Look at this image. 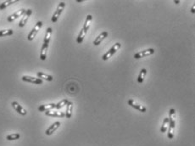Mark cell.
I'll list each match as a JSON object with an SVG mask.
<instances>
[{
  "mask_svg": "<svg viewBox=\"0 0 195 146\" xmlns=\"http://www.w3.org/2000/svg\"><path fill=\"white\" fill-rule=\"evenodd\" d=\"M169 127H168V138L173 139L174 138V128L176 126V110L175 109L170 110L169 113Z\"/></svg>",
  "mask_w": 195,
  "mask_h": 146,
  "instance_id": "cell-1",
  "label": "cell"
},
{
  "mask_svg": "<svg viewBox=\"0 0 195 146\" xmlns=\"http://www.w3.org/2000/svg\"><path fill=\"white\" fill-rule=\"evenodd\" d=\"M121 44L120 43H116L114 46L110 49L107 52V53H105L104 55H103L102 57V59L104 60H109V58L110 57H112L113 54H116V52L117 51V50L119 49L120 48H121Z\"/></svg>",
  "mask_w": 195,
  "mask_h": 146,
  "instance_id": "cell-2",
  "label": "cell"
},
{
  "mask_svg": "<svg viewBox=\"0 0 195 146\" xmlns=\"http://www.w3.org/2000/svg\"><path fill=\"white\" fill-rule=\"evenodd\" d=\"M65 6H66V3H64V2L60 3L59 6H58V8H57L56 11L54 12L53 15L52 16V18H51V21H52L53 23H55L57 20H58V19H59V17L60 16L61 13L63 12L64 9H65Z\"/></svg>",
  "mask_w": 195,
  "mask_h": 146,
  "instance_id": "cell-3",
  "label": "cell"
},
{
  "mask_svg": "<svg viewBox=\"0 0 195 146\" xmlns=\"http://www.w3.org/2000/svg\"><path fill=\"white\" fill-rule=\"evenodd\" d=\"M43 27V22L42 21H38L37 23L36 24V26L33 27V29L31 31V32L29 33L28 36H27V38L29 41H32L34 38H35V36L37 34V32H39V30L41 29V27Z\"/></svg>",
  "mask_w": 195,
  "mask_h": 146,
  "instance_id": "cell-4",
  "label": "cell"
},
{
  "mask_svg": "<svg viewBox=\"0 0 195 146\" xmlns=\"http://www.w3.org/2000/svg\"><path fill=\"white\" fill-rule=\"evenodd\" d=\"M155 53V50L154 49H148L146 50H142L141 52H138L134 54V59L138 60V59H140V58H142V57L149 56V55H151Z\"/></svg>",
  "mask_w": 195,
  "mask_h": 146,
  "instance_id": "cell-5",
  "label": "cell"
},
{
  "mask_svg": "<svg viewBox=\"0 0 195 146\" xmlns=\"http://www.w3.org/2000/svg\"><path fill=\"white\" fill-rule=\"evenodd\" d=\"M22 80L24 82H27V83H35V84H43V80L40 79L38 77H33V76H22Z\"/></svg>",
  "mask_w": 195,
  "mask_h": 146,
  "instance_id": "cell-6",
  "label": "cell"
},
{
  "mask_svg": "<svg viewBox=\"0 0 195 146\" xmlns=\"http://www.w3.org/2000/svg\"><path fill=\"white\" fill-rule=\"evenodd\" d=\"M128 105H129L130 106L135 108V109H137L138 110H139V111H141V112L142 113L146 112V110H146V107H144L143 105H140V104L137 103V102L134 101L133 100H128Z\"/></svg>",
  "mask_w": 195,
  "mask_h": 146,
  "instance_id": "cell-7",
  "label": "cell"
},
{
  "mask_svg": "<svg viewBox=\"0 0 195 146\" xmlns=\"http://www.w3.org/2000/svg\"><path fill=\"white\" fill-rule=\"evenodd\" d=\"M32 13V10H26V13L23 15V17H22V19L20 20V23H19V27H23L26 24H27V20L29 19V17L31 16V15Z\"/></svg>",
  "mask_w": 195,
  "mask_h": 146,
  "instance_id": "cell-8",
  "label": "cell"
},
{
  "mask_svg": "<svg viewBox=\"0 0 195 146\" xmlns=\"http://www.w3.org/2000/svg\"><path fill=\"white\" fill-rule=\"evenodd\" d=\"M25 13H26V10H24V9L19 10L18 11H16L15 13H14L13 15H11L10 16L8 17V21H9V22H12V21H14L15 19H17L18 17L23 15Z\"/></svg>",
  "mask_w": 195,
  "mask_h": 146,
  "instance_id": "cell-9",
  "label": "cell"
},
{
  "mask_svg": "<svg viewBox=\"0 0 195 146\" xmlns=\"http://www.w3.org/2000/svg\"><path fill=\"white\" fill-rule=\"evenodd\" d=\"M60 122H54L53 124H52L51 126L48 128V129L46 130V132H45V133H46V135H51V134H53L55 131H56L59 127H60Z\"/></svg>",
  "mask_w": 195,
  "mask_h": 146,
  "instance_id": "cell-10",
  "label": "cell"
},
{
  "mask_svg": "<svg viewBox=\"0 0 195 146\" xmlns=\"http://www.w3.org/2000/svg\"><path fill=\"white\" fill-rule=\"evenodd\" d=\"M45 114L46 116H52V117H65L66 116V113L58 111V110H49V111H46Z\"/></svg>",
  "mask_w": 195,
  "mask_h": 146,
  "instance_id": "cell-11",
  "label": "cell"
},
{
  "mask_svg": "<svg viewBox=\"0 0 195 146\" xmlns=\"http://www.w3.org/2000/svg\"><path fill=\"white\" fill-rule=\"evenodd\" d=\"M12 106H13L14 109L19 114H20L21 116H26V115H27V110L24 109L23 107L21 106L20 105H19L17 102H15V101H14L13 103H12Z\"/></svg>",
  "mask_w": 195,
  "mask_h": 146,
  "instance_id": "cell-12",
  "label": "cell"
},
{
  "mask_svg": "<svg viewBox=\"0 0 195 146\" xmlns=\"http://www.w3.org/2000/svg\"><path fill=\"white\" fill-rule=\"evenodd\" d=\"M55 105H56V104H49V105H40L38 107V110L41 111V112H43V111H49V110H53L55 108Z\"/></svg>",
  "mask_w": 195,
  "mask_h": 146,
  "instance_id": "cell-13",
  "label": "cell"
},
{
  "mask_svg": "<svg viewBox=\"0 0 195 146\" xmlns=\"http://www.w3.org/2000/svg\"><path fill=\"white\" fill-rule=\"evenodd\" d=\"M107 36H108V32H103L102 33H100L99 36H97V38L94 40V42H93V44H94L95 46L99 45V43H101L104 39H105Z\"/></svg>",
  "mask_w": 195,
  "mask_h": 146,
  "instance_id": "cell-14",
  "label": "cell"
},
{
  "mask_svg": "<svg viewBox=\"0 0 195 146\" xmlns=\"http://www.w3.org/2000/svg\"><path fill=\"white\" fill-rule=\"evenodd\" d=\"M92 20H93V16L91 15H88L86 18V20H85V23H84V27H83V30L85 32H87V30L89 28L90 25H91V22H92Z\"/></svg>",
  "mask_w": 195,
  "mask_h": 146,
  "instance_id": "cell-15",
  "label": "cell"
},
{
  "mask_svg": "<svg viewBox=\"0 0 195 146\" xmlns=\"http://www.w3.org/2000/svg\"><path fill=\"white\" fill-rule=\"evenodd\" d=\"M48 48H49V44H45V43H43V47H42V50H41V54H40V59H41L42 60H46Z\"/></svg>",
  "mask_w": 195,
  "mask_h": 146,
  "instance_id": "cell-16",
  "label": "cell"
},
{
  "mask_svg": "<svg viewBox=\"0 0 195 146\" xmlns=\"http://www.w3.org/2000/svg\"><path fill=\"white\" fill-rule=\"evenodd\" d=\"M66 105H67V107H66V118H70V117H71V116H72L73 103L72 102H68Z\"/></svg>",
  "mask_w": 195,
  "mask_h": 146,
  "instance_id": "cell-17",
  "label": "cell"
},
{
  "mask_svg": "<svg viewBox=\"0 0 195 146\" xmlns=\"http://www.w3.org/2000/svg\"><path fill=\"white\" fill-rule=\"evenodd\" d=\"M51 36H52V28H51V27H48L46 34H45V37H44V41H43V43L49 44L50 42Z\"/></svg>",
  "mask_w": 195,
  "mask_h": 146,
  "instance_id": "cell-18",
  "label": "cell"
},
{
  "mask_svg": "<svg viewBox=\"0 0 195 146\" xmlns=\"http://www.w3.org/2000/svg\"><path fill=\"white\" fill-rule=\"evenodd\" d=\"M37 77L42 80H46V81H49V82H51L53 80V76H49V75H47L45 73L43 72H37Z\"/></svg>",
  "mask_w": 195,
  "mask_h": 146,
  "instance_id": "cell-19",
  "label": "cell"
},
{
  "mask_svg": "<svg viewBox=\"0 0 195 146\" xmlns=\"http://www.w3.org/2000/svg\"><path fill=\"white\" fill-rule=\"evenodd\" d=\"M17 2H18V0H9V1H5V2H3V3L0 4V10H4L8 6H10V5H11V4H13L15 3H17Z\"/></svg>",
  "mask_w": 195,
  "mask_h": 146,
  "instance_id": "cell-20",
  "label": "cell"
},
{
  "mask_svg": "<svg viewBox=\"0 0 195 146\" xmlns=\"http://www.w3.org/2000/svg\"><path fill=\"white\" fill-rule=\"evenodd\" d=\"M146 74H147V70L146 69H142V70L140 71V73H139V76L138 77V82L139 83H142L143 82V80H144V77H145Z\"/></svg>",
  "mask_w": 195,
  "mask_h": 146,
  "instance_id": "cell-21",
  "label": "cell"
},
{
  "mask_svg": "<svg viewBox=\"0 0 195 146\" xmlns=\"http://www.w3.org/2000/svg\"><path fill=\"white\" fill-rule=\"evenodd\" d=\"M169 127V118L168 117H166L165 118L164 120V122H163V124H162V127H161V128H160V132L161 133H165L167 129H168Z\"/></svg>",
  "mask_w": 195,
  "mask_h": 146,
  "instance_id": "cell-22",
  "label": "cell"
},
{
  "mask_svg": "<svg viewBox=\"0 0 195 146\" xmlns=\"http://www.w3.org/2000/svg\"><path fill=\"white\" fill-rule=\"evenodd\" d=\"M86 34L87 33L85 32H84V30H83V29H82V30H81L79 35H78V37H77V39H76V42H77V43H83L84 37L86 36Z\"/></svg>",
  "mask_w": 195,
  "mask_h": 146,
  "instance_id": "cell-23",
  "label": "cell"
},
{
  "mask_svg": "<svg viewBox=\"0 0 195 146\" xmlns=\"http://www.w3.org/2000/svg\"><path fill=\"white\" fill-rule=\"evenodd\" d=\"M20 138V133H12V134H10V135H8L6 137V139L8 140H19Z\"/></svg>",
  "mask_w": 195,
  "mask_h": 146,
  "instance_id": "cell-24",
  "label": "cell"
},
{
  "mask_svg": "<svg viewBox=\"0 0 195 146\" xmlns=\"http://www.w3.org/2000/svg\"><path fill=\"white\" fill-rule=\"evenodd\" d=\"M14 33L13 30L8 29V30H0V36H10Z\"/></svg>",
  "mask_w": 195,
  "mask_h": 146,
  "instance_id": "cell-25",
  "label": "cell"
},
{
  "mask_svg": "<svg viewBox=\"0 0 195 146\" xmlns=\"http://www.w3.org/2000/svg\"><path fill=\"white\" fill-rule=\"evenodd\" d=\"M69 101H68V100H61L60 102H59L58 104H56V105H55V108H56L57 110H60L61 109L62 107H64L65 105H67V103H68Z\"/></svg>",
  "mask_w": 195,
  "mask_h": 146,
  "instance_id": "cell-26",
  "label": "cell"
},
{
  "mask_svg": "<svg viewBox=\"0 0 195 146\" xmlns=\"http://www.w3.org/2000/svg\"><path fill=\"white\" fill-rule=\"evenodd\" d=\"M191 12H192V13H194L195 12V3H194V5H193L192 10H191Z\"/></svg>",
  "mask_w": 195,
  "mask_h": 146,
  "instance_id": "cell-27",
  "label": "cell"
},
{
  "mask_svg": "<svg viewBox=\"0 0 195 146\" xmlns=\"http://www.w3.org/2000/svg\"><path fill=\"white\" fill-rule=\"evenodd\" d=\"M174 3H175L176 4H178V3H180V1H174Z\"/></svg>",
  "mask_w": 195,
  "mask_h": 146,
  "instance_id": "cell-28",
  "label": "cell"
}]
</instances>
